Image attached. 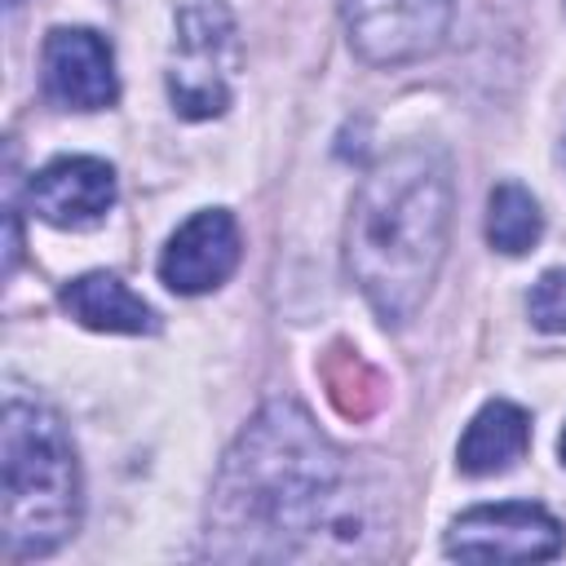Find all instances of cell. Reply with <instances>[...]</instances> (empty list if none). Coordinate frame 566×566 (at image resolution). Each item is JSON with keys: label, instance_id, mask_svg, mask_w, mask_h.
Segmentation results:
<instances>
[{"label": "cell", "instance_id": "cell-1", "mask_svg": "<svg viewBox=\"0 0 566 566\" xmlns=\"http://www.w3.org/2000/svg\"><path fill=\"white\" fill-rule=\"evenodd\" d=\"M349 455L292 398L265 402L226 451L212 504L208 553L226 562H283L318 548V539L363 553L371 504L354 495Z\"/></svg>", "mask_w": 566, "mask_h": 566}, {"label": "cell", "instance_id": "cell-2", "mask_svg": "<svg viewBox=\"0 0 566 566\" xmlns=\"http://www.w3.org/2000/svg\"><path fill=\"white\" fill-rule=\"evenodd\" d=\"M451 164L438 146H398L358 186L345 226V265L367 305L402 327L424 305L451 234Z\"/></svg>", "mask_w": 566, "mask_h": 566}, {"label": "cell", "instance_id": "cell-3", "mask_svg": "<svg viewBox=\"0 0 566 566\" xmlns=\"http://www.w3.org/2000/svg\"><path fill=\"white\" fill-rule=\"evenodd\" d=\"M0 473H4V553L44 557L80 526V460L53 407L18 389L0 411Z\"/></svg>", "mask_w": 566, "mask_h": 566}, {"label": "cell", "instance_id": "cell-4", "mask_svg": "<svg viewBox=\"0 0 566 566\" xmlns=\"http://www.w3.org/2000/svg\"><path fill=\"white\" fill-rule=\"evenodd\" d=\"M239 71V31L226 0H181L168 53V97L186 119H212L230 106Z\"/></svg>", "mask_w": 566, "mask_h": 566}, {"label": "cell", "instance_id": "cell-5", "mask_svg": "<svg viewBox=\"0 0 566 566\" xmlns=\"http://www.w3.org/2000/svg\"><path fill=\"white\" fill-rule=\"evenodd\" d=\"M455 0H345L349 49L367 66H407L433 53Z\"/></svg>", "mask_w": 566, "mask_h": 566}, {"label": "cell", "instance_id": "cell-6", "mask_svg": "<svg viewBox=\"0 0 566 566\" xmlns=\"http://www.w3.org/2000/svg\"><path fill=\"white\" fill-rule=\"evenodd\" d=\"M566 548L562 522L539 504H478L447 531V553L464 562H548Z\"/></svg>", "mask_w": 566, "mask_h": 566}, {"label": "cell", "instance_id": "cell-7", "mask_svg": "<svg viewBox=\"0 0 566 566\" xmlns=\"http://www.w3.org/2000/svg\"><path fill=\"white\" fill-rule=\"evenodd\" d=\"M40 80H44V93L66 111H106L119 97L111 44L88 27L49 31L40 53Z\"/></svg>", "mask_w": 566, "mask_h": 566}, {"label": "cell", "instance_id": "cell-8", "mask_svg": "<svg viewBox=\"0 0 566 566\" xmlns=\"http://www.w3.org/2000/svg\"><path fill=\"white\" fill-rule=\"evenodd\" d=\"M115 203V168L93 155H62L27 181V208L57 230H88Z\"/></svg>", "mask_w": 566, "mask_h": 566}, {"label": "cell", "instance_id": "cell-9", "mask_svg": "<svg viewBox=\"0 0 566 566\" xmlns=\"http://www.w3.org/2000/svg\"><path fill=\"white\" fill-rule=\"evenodd\" d=\"M239 252H243L239 221L226 208H203L168 239L159 256V279L177 296H199V292L221 287L234 274Z\"/></svg>", "mask_w": 566, "mask_h": 566}, {"label": "cell", "instance_id": "cell-10", "mask_svg": "<svg viewBox=\"0 0 566 566\" xmlns=\"http://www.w3.org/2000/svg\"><path fill=\"white\" fill-rule=\"evenodd\" d=\"M526 447H531V416L517 402L495 398L469 420L455 447V464L469 478H495V473H509L526 455Z\"/></svg>", "mask_w": 566, "mask_h": 566}, {"label": "cell", "instance_id": "cell-11", "mask_svg": "<svg viewBox=\"0 0 566 566\" xmlns=\"http://www.w3.org/2000/svg\"><path fill=\"white\" fill-rule=\"evenodd\" d=\"M62 310L93 327V332H128V336H150L159 332V318L155 310L115 274L106 270H93V274H80L62 287Z\"/></svg>", "mask_w": 566, "mask_h": 566}, {"label": "cell", "instance_id": "cell-12", "mask_svg": "<svg viewBox=\"0 0 566 566\" xmlns=\"http://www.w3.org/2000/svg\"><path fill=\"white\" fill-rule=\"evenodd\" d=\"M323 385H327V394H332V402H336V411L340 416H349V420H367V416H376L380 407H385V376L358 354V349H349V345H332L327 354H323Z\"/></svg>", "mask_w": 566, "mask_h": 566}, {"label": "cell", "instance_id": "cell-13", "mask_svg": "<svg viewBox=\"0 0 566 566\" xmlns=\"http://www.w3.org/2000/svg\"><path fill=\"white\" fill-rule=\"evenodd\" d=\"M544 234V212L535 203V195L517 181H500L486 199V239L495 252L504 256H522L539 243Z\"/></svg>", "mask_w": 566, "mask_h": 566}, {"label": "cell", "instance_id": "cell-14", "mask_svg": "<svg viewBox=\"0 0 566 566\" xmlns=\"http://www.w3.org/2000/svg\"><path fill=\"white\" fill-rule=\"evenodd\" d=\"M526 314L539 332H566V270L539 274V283L526 296Z\"/></svg>", "mask_w": 566, "mask_h": 566}, {"label": "cell", "instance_id": "cell-15", "mask_svg": "<svg viewBox=\"0 0 566 566\" xmlns=\"http://www.w3.org/2000/svg\"><path fill=\"white\" fill-rule=\"evenodd\" d=\"M557 455H562V464H566V429H562V438H557Z\"/></svg>", "mask_w": 566, "mask_h": 566}, {"label": "cell", "instance_id": "cell-16", "mask_svg": "<svg viewBox=\"0 0 566 566\" xmlns=\"http://www.w3.org/2000/svg\"><path fill=\"white\" fill-rule=\"evenodd\" d=\"M4 4H9V9H18V4H22V0H4Z\"/></svg>", "mask_w": 566, "mask_h": 566}]
</instances>
